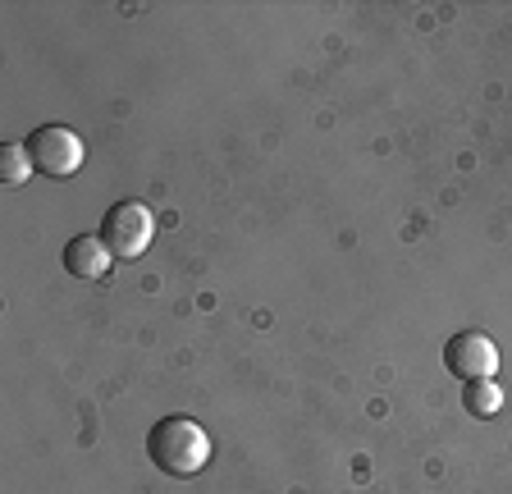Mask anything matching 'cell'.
<instances>
[{
  "label": "cell",
  "mask_w": 512,
  "mask_h": 494,
  "mask_svg": "<svg viewBox=\"0 0 512 494\" xmlns=\"http://www.w3.org/2000/svg\"><path fill=\"white\" fill-rule=\"evenodd\" d=\"M32 170H37V165H32V156H28V142H5V151H0V179L14 188V183H23Z\"/></svg>",
  "instance_id": "obj_7"
},
{
  "label": "cell",
  "mask_w": 512,
  "mask_h": 494,
  "mask_svg": "<svg viewBox=\"0 0 512 494\" xmlns=\"http://www.w3.org/2000/svg\"><path fill=\"white\" fill-rule=\"evenodd\" d=\"M462 408L471 417H494L503 408V389L494 380H471V385H462Z\"/></svg>",
  "instance_id": "obj_6"
},
{
  "label": "cell",
  "mask_w": 512,
  "mask_h": 494,
  "mask_svg": "<svg viewBox=\"0 0 512 494\" xmlns=\"http://www.w3.org/2000/svg\"><path fill=\"white\" fill-rule=\"evenodd\" d=\"M151 234H156V220H151L147 202H115L106 211V220H101V243H106V252L115 261H133L147 252Z\"/></svg>",
  "instance_id": "obj_2"
},
{
  "label": "cell",
  "mask_w": 512,
  "mask_h": 494,
  "mask_svg": "<svg viewBox=\"0 0 512 494\" xmlns=\"http://www.w3.org/2000/svg\"><path fill=\"white\" fill-rule=\"evenodd\" d=\"M444 366L458 380H467V385L471 380H494V371H499V348H494L490 334L462 330L444 344Z\"/></svg>",
  "instance_id": "obj_4"
},
{
  "label": "cell",
  "mask_w": 512,
  "mask_h": 494,
  "mask_svg": "<svg viewBox=\"0 0 512 494\" xmlns=\"http://www.w3.org/2000/svg\"><path fill=\"white\" fill-rule=\"evenodd\" d=\"M147 453L165 476H197L211 462V435L192 417L174 412V417H160L147 435Z\"/></svg>",
  "instance_id": "obj_1"
},
{
  "label": "cell",
  "mask_w": 512,
  "mask_h": 494,
  "mask_svg": "<svg viewBox=\"0 0 512 494\" xmlns=\"http://www.w3.org/2000/svg\"><path fill=\"white\" fill-rule=\"evenodd\" d=\"M28 156L42 174L69 179V174H78V165H83V138H78L74 129H64V124H42V129L28 133Z\"/></svg>",
  "instance_id": "obj_3"
},
{
  "label": "cell",
  "mask_w": 512,
  "mask_h": 494,
  "mask_svg": "<svg viewBox=\"0 0 512 494\" xmlns=\"http://www.w3.org/2000/svg\"><path fill=\"white\" fill-rule=\"evenodd\" d=\"M106 266H110V252L101 238L78 234L64 243V270L78 275V280H96V275H106Z\"/></svg>",
  "instance_id": "obj_5"
}]
</instances>
